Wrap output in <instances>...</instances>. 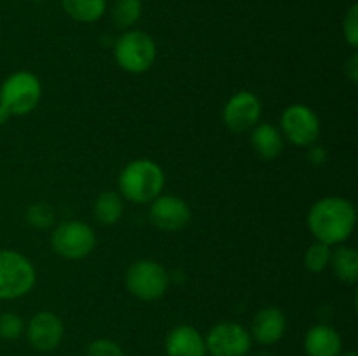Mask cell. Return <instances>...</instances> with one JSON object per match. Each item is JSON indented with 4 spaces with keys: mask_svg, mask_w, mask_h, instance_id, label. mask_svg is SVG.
<instances>
[{
    "mask_svg": "<svg viewBox=\"0 0 358 356\" xmlns=\"http://www.w3.org/2000/svg\"><path fill=\"white\" fill-rule=\"evenodd\" d=\"M280 122L283 136L297 147L313 145L320 136V119L308 105H289L283 110Z\"/></svg>",
    "mask_w": 358,
    "mask_h": 356,
    "instance_id": "8",
    "label": "cell"
},
{
    "mask_svg": "<svg viewBox=\"0 0 358 356\" xmlns=\"http://www.w3.org/2000/svg\"><path fill=\"white\" fill-rule=\"evenodd\" d=\"M308 159L313 166H324L325 161H327V152L322 145H310V152H308Z\"/></svg>",
    "mask_w": 358,
    "mask_h": 356,
    "instance_id": "26",
    "label": "cell"
},
{
    "mask_svg": "<svg viewBox=\"0 0 358 356\" xmlns=\"http://www.w3.org/2000/svg\"><path fill=\"white\" fill-rule=\"evenodd\" d=\"M27 218L30 225L37 227V229H45L55 220V213H52L51 206L45 205V202H35V205L28 208Z\"/></svg>",
    "mask_w": 358,
    "mask_h": 356,
    "instance_id": "23",
    "label": "cell"
},
{
    "mask_svg": "<svg viewBox=\"0 0 358 356\" xmlns=\"http://www.w3.org/2000/svg\"><path fill=\"white\" fill-rule=\"evenodd\" d=\"M63 10L79 23H94L107 10V0H59Z\"/></svg>",
    "mask_w": 358,
    "mask_h": 356,
    "instance_id": "17",
    "label": "cell"
},
{
    "mask_svg": "<svg viewBox=\"0 0 358 356\" xmlns=\"http://www.w3.org/2000/svg\"><path fill=\"white\" fill-rule=\"evenodd\" d=\"M156 42L142 30H129L117 38L114 47L115 63L124 72L143 73L156 61Z\"/></svg>",
    "mask_w": 358,
    "mask_h": 356,
    "instance_id": "5",
    "label": "cell"
},
{
    "mask_svg": "<svg viewBox=\"0 0 358 356\" xmlns=\"http://www.w3.org/2000/svg\"><path fill=\"white\" fill-rule=\"evenodd\" d=\"M10 117H13V115H10L9 112H7L6 108H3L2 105H0V126H3V124H6V122L9 121Z\"/></svg>",
    "mask_w": 358,
    "mask_h": 356,
    "instance_id": "28",
    "label": "cell"
},
{
    "mask_svg": "<svg viewBox=\"0 0 358 356\" xmlns=\"http://www.w3.org/2000/svg\"><path fill=\"white\" fill-rule=\"evenodd\" d=\"M357 223V212L352 201L339 195H329L311 206L308 227L320 243L341 244L352 236Z\"/></svg>",
    "mask_w": 358,
    "mask_h": 356,
    "instance_id": "1",
    "label": "cell"
},
{
    "mask_svg": "<svg viewBox=\"0 0 358 356\" xmlns=\"http://www.w3.org/2000/svg\"><path fill=\"white\" fill-rule=\"evenodd\" d=\"M166 356H206L205 337L191 325H178L171 328L164 341Z\"/></svg>",
    "mask_w": 358,
    "mask_h": 356,
    "instance_id": "14",
    "label": "cell"
},
{
    "mask_svg": "<svg viewBox=\"0 0 358 356\" xmlns=\"http://www.w3.org/2000/svg\"><path fill=\"white\" fill-rule=\"evenodd\" d=\"M287 330V318L278 307H264L252 320L250 337L262 346L276 344Z\"/></svg>",
    "mask_w": 358,
    "mask_h": 356,
    "instance_id": "13",
    "label": "cell"
},
{
    "mask_svg": "<svg viewBox=\"0 0 358 356\" xmlns=\"http://www.w3.org/2000/svg\"><path fill=\"white\" fill-rule=\"evenodd\" d=\"M331 265L334 269L336 276L343 283H357L358 279V253L353 248L341 246L331 255Z\"/></svg>",
    "mask_w": 358,
    "mask_h": 356,
    "instance_id": "19",
    "label": "cell"
},
{
    "mask_svg": "<svg viewBox=\"0 0 358 356\" xmlns=\"http://www.w3.org/2000/svg\"><path fill=\"white\" fill-rule=\"evenodd\" d=\"M149 213L154 225L166 232L182 230L191 222V208L177 195H157L150 201Z\"/></svg>",
    "mask_w": 358,
    "mask_h": 356,
    "instance_id": "11",
    "label": "cell"
},
{
    "mask_svg": "<svg viewBox=\"0 0 358 356\" xmlns=\"http://www.w3.org/2000/svg\"><path fill=\"white\" fill-rule=\"evenodd\" d=\"M86 356H124L121 346L108 339H98L87 346Z\"/></svg>",
    "mask_w": 358,
    "mask_h": 356,
    "instance_id": "24",
    "label": "cell"
},
{
    "mask_svg": "<svg viewBox=\"0 0 358 356\" xmlns=\"http://www.w3.org/2000/svg\"><path fill=\"white\" fill-rule=\"evenodd\" d=\"M164 188V171L156 161L136 159L124 166L119 175V191L131 202L145 205L161 195Z\"/></svg>",
    "mask_w": 358,
    "mask_h": 356,
    "instance_id": "2",
    "label": "cell"
},
{
    "mask_svg": "<svg viewBox=\"0 0 358 356\" xmlns=\"http://www.w3.org/2000/svg\"><path fill=\"white\" fill-rule=\"evenodd\" d=\"M34 2H45V0H34Z\"/></svg>",
    "mask_w": 358,
    "mask_h": 356,
    "instance_id": "31",
    "label": "cell"
},
{
    "mask_svg": "<svg viewBox=\"0 0 358 356\" xmlns=\"http://www.w3.org/2000/svg\"><path fill=\"white\" fill-rule=\"evenodd\" d=\"M41 80L31 72H14L0 86V105L10 115H27L41 101Z\"/></svg>",
    "mask_w": 358,
    "mask_h": 356,
    "instance_id": "4",
    "label": "cell"
},
{
    "mask_svg": "<svg viewBox=\"0 0 358 356\" xmlns=\"http://www.w3.org/2000/svg\"><path fill=\"white\" fill-rule=\"evenodd\" d=\"M343 31H345V38L352 47L358 45V6L353 3L350 10L346 13L345 21H343Z\"/></svg>",
    "mask_w": 358,
    "mask_h": 356,
    "instance_id": "25",
    "label": "cell"
},
{
    "mask_svg": "<svg viewBox=\"0 0 358 356\" xmlns=\"http://www.w3.org/2000/svg\"><path fill=\"white\" fill-rule=\"evenodd\" d=\"M51 246L66 260L86 258L96 246V234L87 223L79 220L63 222L52 230Z\"/></svg>",
    "mask_w": 358,
    "mask_h": 356,
    "instance_id": "6",
    "label": "cell"
},
{
    "mask_svg": "<svg viewBox=\"0 0 358 356\" xmlns=\"http://www.w3.org/2000/svg\"><path fill=\"white\" fill-rule=\"evenodd\" d=\"M110 14L117 28H131L142 16V0H115Z\"/></svg>",
    "mask_w": 358,
    "mask_h": 356,
    "instance_id": "20",
    "label": "cell"
},
{
    "mask_svg": "<svg viewBox=\"0 0 358 356\" xmlns=\"http://www.w3.org/2000/svg\"><path fill=\"white\" fill-rule=\"evenodd\" d=\"M339 356H357V353H353V351H350V353H341V355Z\"/></svg>",
    "mask_w": 358,
    "mask_h": 356,
    "instance_id": "30",
    "label": "cell"
},
{
    "mask_svg": "<svg viewBox=\"0 0 358 356\" xmlns=\"http://www.w3.org/2000/svg\"><path fill=\"white\" fill-rule=\"evenodd\" d=\"M206 353L212 356H247L252 348L250 332L234 321H222L208 332Z\"/></svg>",
    "mask_w": 358,
    "mask_h": 356,
    "instance_id": "9",
    "label": "cell"
},
{
    "mask_svg": "<svg viewBox=\"0 0 358 356\" xmlns=\"http://www.w3.org/2000/svg\"><path fill=\"white\" fill-rule=\"evenodd\" d=\"M255 356H276V355H275V353H271V351H266V349H264V351H259L257 355H255Z\"/></svg>",
    "mask_w": 358,
    "mask_h": 356,
    "instance_id": "29",
    "label": "cell"
},
{
    "mask_svg": "<svg viewBox=\"0 0 358 356\" xmlns=\"http://www.w3.org/2000/svg\"><path fill=\"white\" fill-rule=\"evenodd\" d=\"M27 337L31 348L41 353H49L62 344L65 337V325L51 311H41L28 323Z\"/></svg>",
    "mask_w": 358,
    "mask_h": 356,
    "instance_id": "12",
    "label": "cell"
},
{
    "mask_svg": "<svg viewBox=\"0 0 358 356\" xmlns=\"http://www.w3.org/2000/svg\"><path fill=\"white\" fill-rule=\"evenodd\" d=\"M252 149L262 159H275L283 150V135L271 124H257L252 128Z\"/></svg>",
    "mask_w": 358,
    "mask_h": 356,
    "instance_id": "16",
    "label": "cell"
},
{
    "mask_svg": "<svg viewBox=\"0 0 358 356\" xmlns=\"http://www.w3.org/2000/svg\"><path fill=\"white\" fill-rule=\"evenodd\" d=\"M304 351L308 356H339L343 353L341 335L329 325H315L306 332Z\"/></svg>",
    "mask_w": 358,
    "mask_h": 356,
    "instance_id": "15",
    "label": "cell"
},
{
    "mask_svg": "<svg viewBox=\"0 0 358 356\" xmlns=\"http://www.w3.org/2000/svg\"><path fill=\"white\" fill-rule=\"evenodd\" d=\"M261 114V100L250 91H238L227 100L222 110V119L227 129L233 133H245L259 124Z\"/></svg>",
    "mask_w": 358,
    "mask_h": 356,
    "instance_id": "10",
    "label": "cell"
},
{
    "mask_svg": "<svg viewBox=\"0 0 358 356\" xmlns=\"http://www.w3.org/2000/svg\"><path fill=\"white\" fill-rule=\"evenodd\" d=\"M345 73L353 84H357V80H358V54L357 52H353V54L348 58V61L345 63Z\"/></svg>",
    "mask_w": 358,
    "mask_h": 356,
    "instance_id": "27",
    "label": "cell"
},
{
    "mask_svg": "<svg viewBox=\"0 0 358 356\" xmlns=\"http://www.w3.org/2000/svg\"><path fill=\"white\" fill-rule=\"evenodd\" d=\"M94 216L101 225H114L121 220L124 206H122V199L117 192H101L96 198L93 206Z\"/></svg>",
    "mask_w": 358,
    "mask_h": 356,
    "instance_id": "18",
    "label": "cell"
},
{
    "mask_svg": "<svg viewBox=\"0 0 358 356\" xmlns=\"http://www.w3.org/2000/svg\"><path fill=\"white\" fill-rule=\"evenodd\" d=\"M37 281L34 264L23 253L0 250V300H14L27 295Z\"/></svg>",
    "mask_w": 358,
    "mask_h": 356,
    "instance_id": "3",
    "label": "cell"
},
{
    "mask_svg": "<svg viewBox=\"0 0 358 356\" xmlns=\"http://www.w3.org/2000/svg\"><path fill=\"white\" fill-rule=\"evenodd\" d=\"M170 276L166 269L154 260H138L126 272V286L129 293L140 300H157L166 293Z\"/></svg>",
    "mask_w": 358,
    "mask_h": 356,
    "instance_id": "7",
    "label": "cell"
},
{
    "mask_svg": "<svg viewBox=\"0 0 358 356\" xmlns=\"http://www.w3.org/2000/svg\"><path fill=\"white\" fill-rule=\"evenodd\" d=\"M24 323L20 314L2 313L0 314V339L3 341H16L23 335Z\"/></svg>",
    "mask_w": 358,
    "mask_h": 356,
    "instance_id": "22",
    "label": "cell"
},
{
    "mask_svg": "<svg viewBox=\"0 0 358 356\" xmlns=\"http://www.w3.org/2000/svg\"><path fill=\"white\" fill-rule=\"evenodd\" d=\"M331 255L332 251L329 244L320 243V241L311 244L306 250V255H304V264H306L308 271L315 272V274L324 272L331 265Z\"/></svg>",
    "mask_w": 358,
    "mask_h": 356,
    "instance_id": "21",
    "label": "cell"
}]
</instances>
